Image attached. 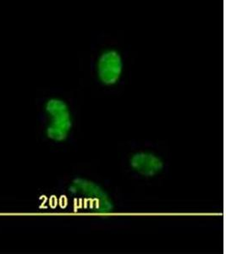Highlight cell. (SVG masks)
I'll return each mask as SVG.
<instances>
[{
	"mask_svg": "<svg viewBox=\"0 0 226 254\" xmlns=\"http://www.w3.org/2000/svg\"><path fill=\"white\" fill-rule=\"evenodd\" d=\"M48 117L46 136L54 142H64L72 128L71 113L68 104L60 98H52L45 104Z\"/></svg>",
	"mask_w": 226,
	"mask_h": 254,
	"instance_id": "obj_1",
	"label": "cell"
},
{
	"mask_svg": "<svg viewBox=\"0 0 226 254\" xmlns=\"http://www.w3.org/2000/svg\"><path fill=\"white\" fill-rule=\"evenodd\" d=\"M69 191L80 199L84 200L85 204H88L96 213L106 214L113 210V203L109 194L90 180L76 177L70 183Z\"/></svg>",
	"mask_w": 226,
	"mask_h": 254,
	"instance_id": "obj_2",
	"label": "cell"
},
{
	"mask_svg": "<svg viewBox=\"0 0 226 254\" xmlns=\"http://www.w3.org/2000/svg\"><path fill=\"white\" fill-rule=\"evenodd\" d=\"M121 55L114 49H107L99 56L97 71L102 83L105 86H113L120 79L123 72Z\"/></svg>",
	"mask_w": 226,
	"mask_h": 254,
	"instance_id": "obj_3",
	"label": "cell"
},
{
	"mask_svg": "<svg viewBox=\"0 0 226 254\" xmlns=\"http://www.w3.org/2000/svg\"><path fill=\"white\" fill-rule=\"evenodd\" d=\"M130 166L136 173L145 177L157 176L164 170L165 163L160 157L150 152H138L130 159Z\"/></svg>",
	"mask_w": 226,
	"mask_h": 254,
	"instance_id": "obj_4",
	"label": "cell"
}]
</instances>
